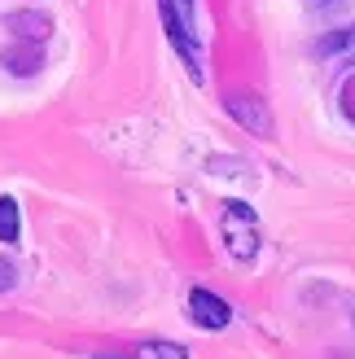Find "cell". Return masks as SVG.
Masks as SVG:
<instances>
[{"mask_svg": "<svg viewBox=\"0 0 355 359\" xmlns=\"http://www.w3.org/2000/svg\"><path fill=\"white\" fill-rule=\"evenodd\" d=\"M220 228H224V245L237 263H250L263 245V228H259V215L246 206V202H224L220 215Z\"/></svg>", "mask_w": 355, "mask_h": 359, "instance_id": "1", "label": "cell"}, {"mask_svg": "<svg viewBox=\"0 0 355 359\" xmlns=\"http://www.w3.org/2000/svg\"><path fill=\"white\" fill-rule=\"evenodd\" d=\"M158 13H163L167 40L185 57L189 75L202 79V44H198V35H193V5H180V0H158Z\"/></svg>", "mask_w": 355, "mask_h": 359, "instance_id": "2", "label": "cell"}, {"mask_svg": "<svg viewBox=\"0 0 355 359\" xmlns=\"http://www.w3.org/2000/svg\"><path fill=\"white\" fill-rule=\"evenodd\" d=\"M224 110L233 114L250 136H272V132H276L272 110H268V101H263L259 93H228V97H224Z\"/></svg>", "mask_w": 355, "mask_h": 359, "instance_id": "3", "label": "cell"}, {"mask_svg": "<svg viewBox=\"0 0 355 359\" xmlns=\"http://www.w3.org/2000/svg\"><path fill=\"white\" fill-rule=\"evenodd\" d=\"M189 320L198 329H210V333H220V329H228L233 325V307L220 298V294H210V290H189Z\"/></svg>", "mask_w": 355, "mask_h": 359, "instance_id": "4", "label": "cell"}, {"mask_svg": "<svg viewBox=\"0 0 355 359\" xmlns=\"http://www.w3.org/2000/svg\"><path fill=\"white\" fill-rule=\"evenodd\" d=\"M5 31L13 35V40H27V44H48L53 35V18L40 13V9H18L5 18Z\"/></svg>", "mask_w": 355, "mask_h": 359, "instance_id": "5", "label": "cell"}, {"mask_svg": "<svg viewBox=\"0 0 355 359\" xmlns=\"http://www.w3.org/2000/svg\"><path fill=\"white\" fill-rule=\"evenodd\" d=\"M44 62V44H27V40H13V48H5V66L13 75H35Z\"/></svg>", "mask_w": 355, "mask_h": 359, "instance_id": "6", "label": "cell"}, {"mask_svg": "<svg viewBox=\"0 0 355 359\" xmlns=\"http://www.w3.org/2000/svg\"><path fill=\"white\" fill-rule=\"evenodd\" d=\"M0 241L5 245L22 241V210H18L13 197H0Z\"/></svg>", "mask_w": 355, "mask_h": 359, "instance_id": "7", "label": "cell"}, {"mask_svg": "<svg viewBox=\"0 0 355 359\" xmlns=\"http://www.w3.org/2000/svg\"><path fill=\"white\" fill-rule=\"evenodd\" d=\"M140 355H149V359H189V351L175 346V342H149V346H140Z\"/></svg>", "mask_w": 355, "mask_h": 359, "instance_id": "8", "label": "cell"}, {"mask_svg": "<svg viewBox=\"0 0 355 359\" xmlns=\"http://www.w3.org/2000/svg\"><path fill=\"white\" fill-rule=\"evenodd\" d=\"M351 44H355V27H347L338 35H329V40H321V44H316V53L325 57V53H338V48H351Z\"/></svg>", "mask_w": 355, "mask_h": 359, "instance_id": "9", "label": "cell"}, {"mask_svg": "<svg viewBox=\"0 0 355 359\" xmlns=\"http://www.w3.org/2000/svg\"><path fill=\"white\" fill-rule=\"evenodd\" d=\"M338 105H342V114L355 123V75L342 79V88H338Z\"/></svg>", "mask_w": 355, "mask_h": 359, "instance_id": "10", "label": "cell"}, {"mask_svg": "<svg viewBox=\"0 0 355 359\" xmlns=\"http://www.w3.org/2000/svg\"><path fill=\"white\" fill-rule=\"evenodd\" d=\"M13 285H18V267H13L5 255H0V294H9Z\"/></svg>", "mask_w": 355, "mask_h": 359, "instance_id": "11", "label": "cell"}, {"mask_svg": "<svg viewBox=\"0 0 355 359\" xmlns=\"http://www.w3.org/2000/svg\"><path fill=\"white\" fill-rule=\"evenodd\" d=\"M93 359H149V355H140V351L136 355H110V351H105V355H93Z\"/></svg>", "mask_w": 355, "mask_h": 359, "instance_id": "12", "label": "cell"}, {"mask_svg": "<svg viewBox=\"0 0 355 359\" xmlns=\"http://www.w3.org/2000/svg\"><path fill=\"white\" fill-rule=\"evenodd\" d=\"M342 0H312V9H338Z\"/></svg>", "mask_w": 355, "mask_h": 359, "instance_id": "13", "label": "cell"}]
</instances>
